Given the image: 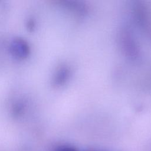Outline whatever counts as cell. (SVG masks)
<instances>
[{"instance_id": "obj_1", "label": "cell", "mask_w": 151, "mask_h": 151, "mask_svg": "<svg viewBox=\"0 0 151 151\" xmlns=\"http://www.w3.org/2000/svg\"><path fill=\"white\" fill-rule=\"evenodd\" d=\"M12 48L14 54L18 57H22L28 54V46L22 40L18 39L15 40L12 44Z\"/></svg>"}, {"instance_id": "obj_2", "label": "cell", "mask_w": 151, "mask_h": 151, "mask_svg": "<svg viewBox=\"0 0 151 151\" xmlns=\"http://www.w3.org/2000/svg\"><path fill=\"white\" fill-rule=\"evenodd\" d=\"M52 151H79L76 147L69 145H63L55 147Z\"/></svg>"}, {"instance_id": "obj_3", "label": "cell", "mask_w": 151, "mask_h": 151, "mask_svg": "<svg viewBox=\"0 0 151 151\" xmlns=\"http://www.w3.org/2000/svg\"><path fill=\"white\" fill-rule=\"evenodd\" d=\"M88 151H103V150H88Z\"/></svg>"}]
</instances>
